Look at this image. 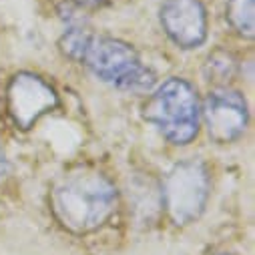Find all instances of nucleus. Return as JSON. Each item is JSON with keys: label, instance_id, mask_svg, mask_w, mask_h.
<instances>
[{"label": "nucleus", "instance_id": "6", "mask_svg": "<svg viewBox=\"0 0 255 255\" xmlns=\"http://www.w3.org/2000/svg\"><path fill=\"white\" fill-rule=\"evenodd\" d=\"M203 117L209 137L215 143L237 141L247 127V105L245 99L227 87L215 89L207 95L203 105Z\"/></svg>", "mask_w": 255, "mask_h": 255}, {"label": "nucleus", "instance_id": "2", "mask_svg": "<svg viewBox=\"0 0 255 255\" xmlns=\"http://www.w3.org/2000/svg\"><path fill=\"white\" fill-rule=\"evenodd\" d=\"M143 117L175 145H187L199 131V99L183 79L165 81L143 107Z\"/></svg>", "mask_w": 255, "mask_h": 255}, {"label": "nucleus", "instance_id": "1", "mask_svg": "<svg viewBox=\"0 0 255 255\" xmlns=\"http://www.w3.org/2000/svg\"><path fill=\"white\" fill-rule=\"evenodd\" d=\"M56 219L73 233L99 229L117 207V189L101 173L79 169L62 177L50 197Z\"/></svg>", "mask_w": 255, "mask_h": 255}, {"label": "nucleus", "instance_id": "5", "mask_svg": "<svg viewBox=\"0 0 255 255\" xmlns=\"http://www.w3.org/2000/svg\"><path fill=\"white\" fill-rule=\"evenodd\" d=\"M8 113L20 129L30 127L48 111H52L58 103L54 89L44 83L40 77L30 73L16 75L6 91Z\"/></svg>", "mask_w": 255, "mask_h": 255}, {"label": "nucleus", "instance_id": "7", "mask_svg": "<svg viewBox=\"0 0 255 255\" xmlns=\"http://www.w3.org/2000/svg\"><path fill=\"white\" fill-rule=\"evenodd\" d=\"M165 32L181 48H197L207 36V16L199 0H165L161 6Z\"/></svg>", "mask_w": 255, "mask_h": 255}, {"label": "nucleus", "instance_id": "11", "mask_svg": "<svg viewBox=\"0 0 255 255\" xmlns=\"http://www.w3.org/2000/svg\"><path fill=\"white\" fill-rule=\"evenodd\" d=\"M77 4H81V6H89V8H97V6H103V4H107L109 0H75Z\"/></svg>", "mask_w": 255, "mask_h": 255}, {"label": "nucleus", "instance_id": "12", "mask_svg": "<svg viewBox=\"0 0 255 255\" xmlns=\"http://www.w3.org/2000/svg\"><path fill=\"white\" fill-rule=\"evenodd\" d=\"M4 173H6V161H4V153H2V149H0V179L4 177Z\"/></svg>", "mask_w": 255, "mask_h": 255}, {"label": "nucleus", "instance_id": "3", "mask_svg": "<svg viewBox=\"0 0 255 255\" xmlns=\"http://www.w3.org/2000/svg\"><path fill=\"white\" fill-rule=\"evenodd\" d=\"M87 67L103 83L121 91H149L155 85V75L147 69L139 54L121 40L93 38L85 58Z\"/></svg>", "mask_w": 255, "mask_h": 255}, {"label": "nucleus", "instance_id": "10", "mask_svg": "<svg viewBox=\"0 0 255 255\" xmlns=\"http://www.w3.org/2000/svg\"><path fill=\"white\" fill-rule=\"evenodd\" d=\"M207 79L209 81H229L235 73V60L229 52L217 50L215 54L209 56L207 67H205Z\"/></svg>", "mask_w": 255, "mask_h": 255}, {"label": "nucleus", "instance_id": "9", "mask_svg": "<svg viewBox=\"0 0 255 255\" xmlns=\"http://www.w3.org/2000/svg\"><path fill=\"white\" fill-rule=\"evenodd\" d=\"M93 38L95 36L85 28H71V30H67L65 34H62L58 46H60V50L65 56H69L73 60H83L91 42H93Z\"/></svg>", "mask_w": 255, "mask_h": 255}, {"label": "nucleus", "instance_id": "8", "mask_svg": "<svg viewBox=\"0 0 255 255\" xmlns=\"http://www.w3.org/2000/svg\"><path fill=\"white\" fill-rule=\"evenodd\" d=\"M227 20L241 36L253 38V34H255V0H229Z\"/></svg>", "mask_w": 255, "mask_h": 255}, {"label": "nucleus", "instance_id": "4", "mask_svg": "<svg viewBox=\"0 0 255 255\" xmlns=\"http://www.w3.org/2000/svg\"><path fill=\"white\" fill-rule=\"evenodd\" d=\"M165 209L173 223L189 225L195 221L209 199V173L199 161H183L171 169L163 189Z\"/></svg>", "mask_w": 255, "mask_h": 255}]
</instances>
